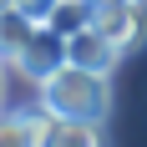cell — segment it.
<instances>
[{
  "mask_svg": "<svg viewBox=\"0 0 147 147\" xmlns=\"http://www.w3.org/2000/svg\"><path fill=\"white\" fill-rule=\"evenodd\" d=\"M41 91V112L51 117H86V122H107L112 112V91H107V76L86 71V66H71V61H61L56 71L36 81Z\"/></svg>",
  "mask_w": 147,
  "mask_h": 147,
  "instance_id": "obj_1",
  "label": "cell"
},
{
  "mask_svg": "<svg viewBox=\"0 0 147 147\" xmlns=\"http://www.w3.org/2000/svg\"><path fill=\"white\" fill-rule=\"evenodd\" d=\"M91 26H102L122 51H132L147 36V10L142 0H91Z\"/></svg>",
  "mask_w": 147,
  "mask_h": 147,
  "instance_id": "obj_2",
  "label": "cell"
},
{
  "mask_svg": "<svg viewBox=\"0 0 147 147\" xmlns=\"http://www.w3.org/2000/svg\"><path fill=\"white\" fill-rule=\"evenodd\" d=\"M122 56H127V51H122L102 26H81V30L66 36V61H71V66H86V71H96V76H112Z\"/></svg>",
  "mask_w": 147,
  "mask_h": 147,
  "instance_id": "obj_3",
  "label": "cell"
},
{
  "mask_svg": "<svg viewBox=\"0 0 147 147\" xmlns=\"http://www.w3.org/2000/svg\"><path fill=\"white\" fill-rule=\"evenodd\" d=\"M61 61H66V36L51 30V26H36V30H30V41L20 46V56L10 61V71H20L26 81H46Z\"/></svg>",
  "mask_w": 147,
  "mask_h": 147,
  "instance_id": "obj_4",
  "label": "cell"
},
{
  "mask_svg": "<svg viewBox=\"0 0 147 147\" xmlns=\"http://www.w3.org/2000/svg\"><path fill=\"white\" fill-rule=\"evenodd\" d=\"M41 147H102V122H86V117H51V112H46Z\"/></svg>",
  "mask_w": 147,
  "mask_h": 147,
  "instance_id": "obj_5",
  "label": "cell"
},
{
  "mask_svg": "<svg viewBox=\"0 0 147 147\" xmlns=\"http://www.w3.org/2000/svg\"><path fill=\"white\" fill-rule=\"evenodd\" d=\"M46 112L41 107H20V112H0V147H41Z\"/></svg>",
  "mask_w": 147,
  "mask_h": 147,
  "instance_id": "obj_6",
  "label": "cell"
},
{
  "mask_svg": "<svg viewBox=\"0 0 147 147\" xmlns=\"http://www.w3.org/2000/svg\"><path fill=\"white\" fill-rule=\"evenodd\" d=\"M30 30H36V20H30L26 10H0V66H10L15 56H20V46L30 41Z\"/></svg>",
  "mask_w": 147,
  "mask_h": 147,
  "instance_id": "obj_7",
  "label": "cell"
},
{
  "mask_svg": "<svg viewBox=\"0 0 147 147\" xmlns=\"http://www.w3.org/2000/svg\"><path fill=\"white\" fill-rule=\"evenodd\" d=\"M15 10H26L36 26H46V20H51V10H56V0H15Z\"/></svg>",
  "mask_w": 147,
  "mask_h": 147,
  "instance_id": "obj_8",
  "label": "cell"
},
{
  "mask_svg": "<svg viewBox=\"0 0 147 147\" xmlns=\"http://www.w3.org/2000/svg\"><path fill=\"white\" fill-rule=\"evenodd\" d=\"M0 102H5V66H0Z\"/></svg>",
  "mask_w": 147,
  "mask_h": 147,
  "instance_id": "obj_9",
  "label": "cell"
},
{
  "mask_svg": "<svg viewBox=\"0 0 147 147\" xmlns=\"http://www.w3.org/2000/svg\"><path fill=\"white\" fill-rule=\"evenodd\" d=\"M10 5H15V0H0V10H10Z\"/></svg>",
  "mask_w": 147,
  "mask_h": 147,
  "instance_id": "obj_10",
  "label": "cell"
}]
</instances>
